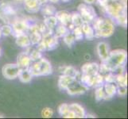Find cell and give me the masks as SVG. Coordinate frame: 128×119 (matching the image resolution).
<instances>
[{"label": "cell", "mask_w": 128, "mask_h": 119, "mask_svg": "<svg viewBox=\"0 0 128 119\" xmlns=\"http://www.w3.org/2000/svg\"><path fill=\"white\" fill-rule=\"evenodd\" d=\"M81 29L84 33V36L88 41H92L95 37V30L90 23L84 22L81 25Z\"/></svg>", "instance_id": "obj_19"}, {"label": "cell", "mask_w": 128, "mask_h": 119, "mask_svg": "<svg viewBox=\"0 0 128 119\" xmlns=\"http://www.w3.org/2000/svg\"><path fill=\"white\" fill-rule=\"evenodd\" d=\"M58 45V38H57L54 31L47 30L44 34H42V41L38 44V48L41 52L54 50Z\"/></svg>", "instance_id": "obj_4"}, {"label": "cell", "mask_w": 128, "mask_h": 119, "mask_svg": "<svg viewBox=\"0 0 128 119\" xmlns=\"http://www.w3.org/2000/svg\"><path fill=\"white\" fill-rule=\"evenodd\" d=\"M43 6L41 7L40 10L42 12V14L45 16H52V15H54L55 13L56 12V8L54 6L50 5V4H45V5H42Z\"/></svg>", "instance_id": "obj_24"}, {"label": "cell", "mask_w": 128, "mask_h": 119, "mask_svg": "<svg viewBox=\"0 0 128 119\" xmlns=\"http://www.w3.org/2000/svg\"><path fill=\"white\" fill-rule=\"evenodd\" d=\"M0 5H1V2H0Z\"/></svg>", "instance_id": "obj_48"}, {"label": "cell", "mask_w": 128, "mask_h": 119, "mask_svg": "<svg viewBox=\"0 0 128 119\" xmlns=\"http://www.w3.org/2000/svg\"><path fill=\"white\" fill-rule=\"evenodd\" d=\"M61 68H62V70L60 71V72L63 75H66V76L74 77L76 79L80 80L81 73H80V72H79L77 69L72 67V66H64V67H62Z\"/></svg>", "instance_id": "obj_20"}, {"label": "cell", "mask_w": 128, "mask_h": 119, "mask_svg": "<svg viewBox=\"0 0 128 119\" xmlns=\"http://www.w3.org/2000/svg\"><path fill=\"white\" fill-rule=\"evenodd\" d=\"M38 1L40 2V4L42 6V5H45V4H46L48 2V0H38Z\"/></svg>", "instance_id": "obj_40"}, {"label": "cell", "mask_w": 128, "mask_h": 119, "mask_svg": "<svg viewBox=\"0 0 128 119\" xmlns=\"http://www.w3.org/2000/svg\"><path fill=\"white\" fill-rule=\"evenodd\" d=\"M0 56H1V48H0Z\"/></svg>", "instance_id": "obj_47"}, {"label": "cell", "mask_w": 128, "mask_h": 119, "mask_svg": "<svg viewBox=\"0 0 128 119\" xmlns=\"http://www.w3.org/2000/svg\"><path fill=\"white\" fill-rule=\"evenodd\" d=\"M126 5L125 1L124 0H121V1L118 2H108V5L104 8V10L112 19H116L122 13L126 12Z\"/></svg>", "instance_id": "obj_5"}, {"label": "cell", "mask_w": 128, "mask_h": 119, "mask_svg": "<svg viewBox=\"0 0 128 119\" xmlns=\"http://www.w3.org/2000/svg\"><path fill=\"white\" fill-rule=\"evenodd\" d=\"M109 2H118L120 1V0H108Z\"/></svg>", "instance_id": "obj_43"}, {"label": "cell", "mask_w": 128, "mask_h": 119, "mask_svg": "<svg viewBox=\"0 0 128 119\" xmlns=\"http://www.w3.org/2000/svg\"><path fill=\"white\" fill-rule=\"evenodd\" d=\"M104 90L105 92L107 100H109L112 99L113 97L116 95L117 91V85L114 83H104L103 84Z\"/></svg>", "instance_id": "obj_18"}, {"label": "cell", "mask_w": 128, "mask_h": 119, "mask_svg": "<svg viewBox=\"0 0 128 119\" xmlns=\"http://www.w3.org/2000/svg\"><path fill=\"white\" fill-rule=\"evenodd\" d=\"M84 2L86 4H88V5H92L96 2V0H84Z\"/></svg>", "instance_id": "obj_39"}, {"label": "cell", "mask_w": 128, "mask_h": 119, "mask_svg": "<svg viewBox=\"0 0 128 119\" xmlns=\"http://www.w3.org/2000/svg\"><path fill=\"white\" fill-rule=\"evenodd\" d=\"M16 45L21 48H29L31 45V42L27 33H21L16 36Z\"/></svg>", "instance_id": "obj_16"}, {"label": "cell", "mask_w": 128, "mask_h": 119, "mask_svg": "<svg viewBox=\"0 0 128 119\" xmlns=\"http://www.w3.org/2000/svg\"><path fill=\"white\" fill-rule=\"evenodd\" d=\"M21 68L15 64H6L2 68V74L4 78L6 79H15L18 76V74Z\"/></svg>", "instance_id": "obj_9"}, {"label": "cell", "mask_w": 128, "mask_h": 119, "mask_svg": "<svg viewBox=\"0 0 128 119\" xmlns=\"http://www.w3.org/2000/svg\"><path fill=\"white\" fill-rule=\"evenodd\" d=\"M29 25L30 24L26 20L23 19L15 20L11 25L13 29V33H14L15 36H18V35H19L21 33H27Z\"/></svg>", "instance_id": "obj_10"}, {"label": "cell", "mask_w": 128, "mask_h": 119, "mask_svg": "<svg viewBox=\"0 0 128 119\" xmlns=\"http://www.w3.org/2000/svg\"><path fill=\"white\" fill-rule=\"evenodd\" d=\"M43 23L46 25V27L47 28L48 30L54 31L56 25L58 24V21H57L55 15L47 16V17H45V18H44Z\"/></svg>", "instance_id": "obj_23"}, {"label": "cell", "mask_w": 128, "mask_h": 119, "mask_svg": "<svg viewBox=\"0 0 128 119\" xmlns=\"http://www.w3.org/2000/svg\"><path fill=\"white\" fill-rule=\"evenodd\" d=\"M63 41H64V42L66 45L69 48H71L72 46H73L75 41H76V40H75L73 33L71 31H68L63 37Z\"/></svg>", "instance_id": "obj_29"}, {"label": "cell", "mask_w": 128, "mask_h": 119, "mask_svg": "<svg viewBox=\"0 0 128 119\" xmlns=\"http://www.w3.org/2000/svg\"><path fill=\"white\" fill-rule=\"evenodd\" d=\"M55 17H56L58 22L65 26H68L71 24V14L66 10H60L55 13Z\"/></svg>", "instance_id": "obj_14"}, {"label": "cell", "mask_w": 128, "mask_h": 119, "mask_svg": "<svg viewBox=\"0 0 128 119\" xmlns=\"http://www.w3.org/2000/svg\"><path fill=\"white\" fill-rule=\"evenodd\" d=\"M23 2L25 10L29 13H31V14L37 13L40 10L42 7V5L38 0H24Z\"/></svg>", "instance_id": "obj_15"}, {"label": "cell", "mask_w": 128, "mask_h": 119, "mask_svg": "<svg viewBox=\"0 0 128 119\" xmlns=\"http://www.w3.org/2000/svg\"><path fill=\"white\" fill-rule=\"evenodd\" d=\"M92 24L95 30V37L108 38L112 36L114 32V24L110 18L96 17Z\"/></svg>", "instance_id": "obj_1"}, {"label": "cell", "mask_w": 128, "mask_h": 119, "mask_svg": "<svg viewBox=\"0 0 128 119\" xmlns=\"http://www.w3.org/2000/svg\"><path fill=\"white\" fill-rule=\"evenodd\" d=\"M0 26H1V25H0Z\"/></svg>", "instance_id": "obj_49"}, {"label": "cell", "mask_w": 128, "mask_h": 119, "mask_svg": "<svg viewBox=\"0 0 128 119\" xmlns=\"http://www.w3.org/2000/svg\"><path fill=\"white\" fill-rule=\"evenodd\" d=\"M95 99L97 102H100V101H102V100H107V97H106L103 85H100L96 87Z\"/></svg>", "instance_id": "obj_26"}, {"label": "cell", "mask_w": 128, "mask_h": 119, "mask_svg": "<svg viewBox=\"0 0 128 119\" xmlns=\"http://www.w3.org/2000/svg\"><path fill=\"white\" fill-rule=\"evenodd\" d=\"M2 36V32H1V29H0V38H1Z\"/></svg>", "instance_id": "obj_46"}, {"label": "cell", "mask_w": 128, "mask_h": 119, "mask_svg": "<svg viewBox=\"0 0 128 119\" xmlns=\"http://www.w3.org/2000/svg\"><path fill=\"white\" fill-rule=\"evenodd\" d=\"M126 59L127 54L124 49H114L110 51L107 60L104 62L107 65L110 72H112L114 68H116L118 66L125 65Z\"/></svg>", "instance_id": "obj_3"}, {"label": "cell", "mask_w": 128, "mask_h": 119, "mask_svg": "<svg viewBox=\"0 0 128 119\" xmlns=\"http://www.w3.org/2000/svg\"><path fill=\"white\" fill-rule=\"evenodd\" d=\"M33 76L32 74L30 73L29 68H22L20 70L18 76V78L19 79V80L23 83H29L31 82L32 79H33Z\"/></svg>", "instance_id": "obj_22"}, {"label": "cell", "mask_w": 128, "mask_h": 119, "mask_svg": "<svg viewBox=\"0 0 128 119\" xmlns=\"http://www.w3.org/2000/svg\"><path fill=\"white\" fill-rule=\"evenodd\" d=\"M0 29H1L2 36L9 37V36H10V35L13 34L12 26L10 25H9V24H4L3 25L0 26Z\"/></svg>", "instance_id": "obj_33"}, {"label": "cell", "mask_w": 128, "mask_h": 119, "mask_svg": "<svg viewBox=\"0 0 128 119\" xmlns=\"http://www.w3.org/2000/svg\"><path fill=\"white\" fill-rule=\"evenodd\" d=\"M71 32L74 35L75 40L77 41H81V40H83V38L84 37L83 31H82V29H81V26H76V27H75Z\"/></svg>", "instance_id": "obj_32"}, {"label": "cell", "mask_w": 128, "mask_h": 119, "mask_svg": "<svg viewBox=\"0 0 128 119\" xmlns=\"http://www.w3.org/2000/svg\"><path fill=\"white\" fill-rule=\"evenodd\" d=\"M54 115V111L50 107H45L42 111V117L44 118H50Z\"/></svg>", "instance_id": "obj_36"}, {"label": "cell", "mask_w": 128, "mask_h": 119, "mask_svg": "<svg viewBox=\"0 0 128 119\" xmlns=\"http://www.w3.org/2000/svg\"><path fill=\"white\" fill-rule=\"evenodd\" d=\"M77 10L84 22L92 23V21L96 17V12L91 5H88L86 3H81L78 6Z\"/></svg>", "instance_id": "obj_6"}, {"label": "cell", "mask_w": 128, "mask_h": 119, "mask_svg": "<svg viewBox=\"0 0 128 119\" xmlns=\"http://www.w3.org/2000/svg\"><path fill=\"white\" fill-rule=\"evenodd\" d=\"M50 2H52V3H56V2H58L60 0H48Z\"/></svg>", "instance_id": "obj_42"}, {"label": "cell", "mask_w": 128, "mask_h": 119, "mask_svg": "<svg viewBox=\"0 0 128 119\" xmlns=\"http://www.w3.org/2000/svg\"><path fill=\"white\" fill-rule=\"evenodd\" d=\"M118 24L122 25V27H126V25H127V17H126V12H124V13H122L121 14L118 15L116 19Z\"/></svg>", "instance_id": "obj_34"}, {"label": "cell", "mask_w": 128, "mask_h": 119, "mask_svg": "<svg viewBox=\"0 0 128 119\" xmlns=\"http://www.w3.org/2000/svg\"><path fill=\"white\" fill-rule=\"evenodd\" d=\"M99 69L100 64L98 63H86L81 67L80 73L82 75H85V76H95L99 73Z\"/></svg>", "instance_id": "obj_11"}, {"label": "cell", "mask_w": 128, "mask_h": 119, "mask_svg": "<svg viewBox=\"0 0 128 119\" xmlns=\"http://www.w3.org/2000/svg\"><path fill=\"white\" fill-rule=\"evenodd\" d=\"M80 81L88 88L96 87L98 86L103 85L104 83V76L100 73L95 75V76H85V75L81 74Z\"/></svg>", "instance_id": "obj_7"}, {"label": "cell", "mask_w": 128, "mask_h": 119, "mask_svg": "<svg viewBox=\"0 0 128 119\" xmlns=\"http://www.w3.org/2000/svg\"><path fill=\"white\" fill-rule=\"evenodd\" d=\"M104 83H116V76L110 72L107 74H105L104 76Z\"/></svg>", "instance_id": "obj_37"}, {"label": "cell", "mask_w": 128, "mask_h": 119, "mask_svg": "<svg viewBox=\"0 0 128 119\" xmlns=\"http://www.w3.org/2000/svg\"><path fill=\"white\" fill-rule=\"evenodd\" d=\"M16 64L21 68H29L30 64H32V60H30V56L27 52H22L17 56Z\"/></svg>", "instance_id": "obj_13"}, {"label": "cell", "mask_w": 128, "mask_h": 119, "mask_svg": "<svg viewBox=\"0 0 128 119\" xmlns=\"http://www.w3.org/2000/svg\"><path fill=\"white\" fill-rule=\"evenodd\" d=\"M96 52L100 60L102 61V62H104V61L107 60L108 56L109 55V52H110L108 44L104 41L99 42L97 44V46H96Z\"/></svg>", "instance_id": "obj_12"}, {"label": "cell", "mask_w": 128, "mask_h": 119, "mask_svg": "<svg viewBox=\"0 0 128 119\" xmlns=\"http://www.w3.org/2000/svg\"><path fill=\"white\" fill-rule=\"evenodd\" d=\"M28 52V54L30 56V60H32V62H34V61H37L39 59H41L42 57V52H41L38 49V48H32L31 50H28L26 51Z\"/></svg>", "instance_id": "obj_27"}, {"label": "cell", "mask_w": 128, "mask_h": 119, "mask_svg": "<svg viewBox=\"0 0 128 119\" xmlns=\"http://www.w3.org/2000/svg\"><path fill=\"white\" fill-rule=\"evenodd\" d=\"M29 70L33 76H46L52 73L51 63L43 56L38 60L32 62L29 67Z\"/></svg>", "instance_id": "obj_2"}, {"label": "cell", "mask_w": 128, "mask_h": 119, "mask_svg": "<svg viewBox=\"0 0 128 119\" xmlns=\"http://www.w3.org/2000/svg\"><path fill=\"white\" fill-rule=\"evenodd\" d=\"M69 110L76 115V118H85L86 111L81 105L78 103L69 104Z\"/></svg>", "instance_id": "obj_17"}, {"label": "cell", "mask_w": 128, "mask_h": 119, "mask_svg": "<svg viewBox=\"0 0 128 119\" xmlns=\"http://www.w3.org/2000/svg\"><path fill=\"white\" fill-rule=\"evenodd\" d=\"M68 31L69 30L67 26L60 23L59 25L58 24L56 25V26L54 30V33L57 38H60V37H63Z\"/></svg>", "instance_id": "obj_25"}, {"label": "cell", "mask_w": 128, "mask_h": 119, "mask_svg": "<svg viewBox=\"0 0 128 119\" xmlns=\"http://www.w3.org/2000/svg\"><path fill=\"white\" fill-rule=\"evenodd\" d=\"M14 1H16V2H23L24 0H14Z\"/></svg>", "instance_id": "obj_45"}, {"label": "cell", "mask_w": 128, "mask_h": 119, "mask_svg": "<svg viewBox=\"0 0 128 119\" xmlns=\"http://www.w3.org/2000/svg\"><path fill=\"white\" fill-rule=\"evenodd\" d=\"M96 116V115H94V114H86V115H85V118H95Z\"/></svg>", "instance_id": "obj_41"}, {"label": "cell", "mask_w": 128, "mask_h": 119, "mask_svg": "<svg viewBox=\"0 0 128 119\" xmlns=\"http://www.w3.org/2000/svg\"><path fill=\"white\" fill-rule=\"evenodd\" d=\"M126 93H127L126 87H124V86H118L117 85V91H116V94H118L120 96L124 97V96H126Z\"/></svg>", "instance_id": "obj_38"}, {"label": "cell", "mask_w": 128, "mask_h": 119, "mask_svg": "<svg viewBox=\"0 0 128 119\" xmlns=\"http://www.w3.org/2000/svg\"><path fill=\"white\" fill-rule=\"evenodd\" d=\"M84 22V21L78 12H73L72 14H71V23L74 26H81Z\"/></svg>", "instance_id": "obj_28"}, {"label": "cell", "mask_w": 128, "mask_h": 119, "mask_svg": "<svg viewBox=\"0 0 128 119\" xmlns=\"http://www.w3.org/2000/svg\"><path fill=\"white\" fill-rule=\"evenodd\" d=\"M118 86H127V73L125 72L122 75L116 76V83Z\"/></svg>", "instance_id": "obj_31"}, {"label": "cell", "mask_w": 128, "mask_h": 119, "mask_svg": "<svg viewBox=\"0 0 128 119\" xmlns=\"http://www.w3.org/2000/svg\"><path fill=\"white\" fill-rule=\"evenodd\" d=\"M0 8L4 14L6 15H14L16 14V11L14 10V9L10 5L6 3H1L0 5Z\"/></svg>", "instance_id": "obj_30"}, {"label": "cell", "mask_w": 128, "mask_h": 119, "mask_svg": "<svg viewBox=\"0 0 128 119\" xmlns=\"http://www.w3.org/2000/svg\"><path fill=\"white\" fill-rule=\"evenodd\" d=\"M69 111V105L67 103H62L58 107V114L60 117L64 118Z\"/></svg>", "instance_id": "obj_35"}, {"label": "cell", "mask_w": 128, "mask_h": 119, "mask_svg": "<svg viewBox=\"0 0 128 119\" xmlns=\"http://www.w3.org/2000/svg\"><path fill=\"white\" fill-rule=\"evenodd\" d=\"M63 2H69V1H71V0H61Z\"/></svg>", "instance_id": "obj_44"}, {"label": "cell", "mask_w": 128, "mask_h": 119, "mask_svg": "<svg viewBox=\"0 0 128 119\" xmlns=\"http://www.w3.org/2000/svg\"><path fill=\"white\" fill-rule=\"evenodd\" d=\"M88 90V87L85 86L84 83H82L80 80L75 79L74 80L70 83L66 88L68 95L74 96V95H80L84 94L85 92Z\"/></svg>", "instance_id": "obj_8"}, {"label": "cell", "mask_w": 128, "mask_h": 119, "mask_svg": "<svg viewBox=\"0 0 128 119\" xmlns=\"http://www.w3.org/2000/svg\"><path fill=\"white\" fill-rule=\"evenodd\" d=\"M75 79L74 77L66 76V75H60L58 79V87L60 90L65 91L68 86Z\"/></svg>", "instance_id": "obj_21"}]
</instances>
